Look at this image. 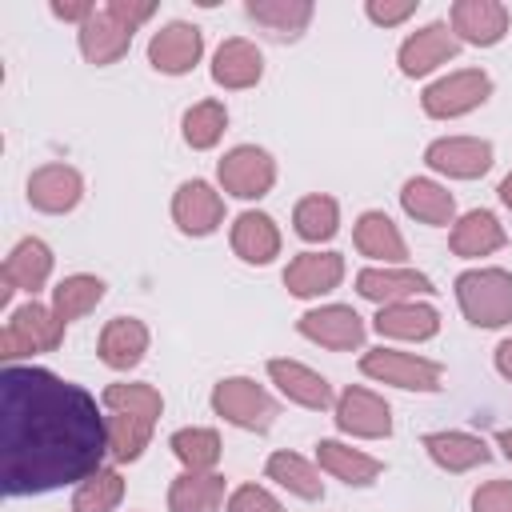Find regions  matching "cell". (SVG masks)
<instances>
[{
    "label": "cell",
    "instance_id": "obj_1",
    "mask_svg": "<svg viewBox=\"0 0 512 512\" xmlns=\"http://www.w3.org/2000/svg\"><path fill=\"white\" fill-rule=\"evenodd\" d=\"M108 424L96 400L48 368L0 372V476L8 496H36L100 472Z\"/></svg>",
    "mask_w": 512,
    "mask_h": 512
},
{
    "label": "cell",
    "instance_id": "obj_2",
    "mask_svg": "<svg viewBox=\"0 0 512 512\" xmlns=\"http://www.w3.org/2000/svg\"><path fill=\"white\" fill-rule=\"evenodd\" d=\"M104 424H108V456L128 464L136 460L148 440H152V428L164 412V400L152 384H108L104 388Z\"/></svg>",
    "mask_w": 512,
    "mask_h": 512
},
{
    "label": "cell",
    "instance_id": "obj_3",
    "mask_svg": "<svg viewBox=\"0 0 512 512\" xmlns=\"http://www.w3.org/2000/svg\"><path fill=\"white\" fill-rule=\"evenodd\" d=\"M156 12L152 0H108L80 24V52L88 64H112L128 52L132 32Z\"/></svg>",
    "mask_w": 512,
    "mask_h": 512
},
{
    "label": "cell",
    "instance_id": "obj_4",
    "mask_svg": "<svg viewBox=\"0 0 512 512\" xmlns=\"http://www.w3.org/2000/svg\"><path fill=\"white\" fill-rule=\"evenodd\" d=\"M456 300L476 328H500L512 320V272L472 268L456 280Z\"/></svg>",
    "mask_w": 512,
    "mask_h": 512
},
{
    "label": "cell",
    "instance_id": "obj_5",
    "mask_svg": "<svg viewBox=\"0 0 512 512\" xmlns=\"http://www.w3.org/2000/svg\"><path fill=\"white\" fill-rule=\"evenodd\" d=\"M212 408L216 416H224L228 424L236 428H248V432H268L272 420L280 416V404L248 376H228L212 388Z\"/></svg>",
    "mask_w": 512,
    "mask_h": 512
},
{
    "label": "cell",
    "instance_id": "obj_6",
    "mask_svg": "<svg viewBox=\"0 0 512 512\" xmlns=\"http://www.w3.org/2000/svg\"><path fill=\"white\" fill-rule=\"evenodd\" d=\"M64 340V320L44 308V304H24L8 316L4 332H0V356L16 360V356H32V352H52Z\"/></svg>",
    "mask_w": 512,
    "mask_h": 512
},
{
    "label": "cell",
    "instance_id": "obj_7",
    "mask_svg": "<svg viewBox=\"0 0 512 512\" xmlns=\"http://www.w3.org/2000/svg\"><path fill=\"white\" fill-rule=\"evenodd\" d=\"M360 372L380 380V384H396V388H416V392H436L444 368L436 360L412 356V352H396V348H372L360 356Z\"/></svg>",
    "mask_w": 512,
    "mask_h": 512
},
{
    "label": "cell",
    "instance_id": "obj_8",
    "mask_svg": "<svg viewBox=\"0 0 512 512\" xmlns=\"http://www.w3.org/2000/svg\"><path fill=\"white\" fill-rule=\"evenodd\" d=\"M488 92H492L488 72H480V68H460V72H452V76L428 84L424 96H420V104H424L428 116L452 120V116H464V112L480 108V104L488 100Z\"/></svg>",
    "mask_w": 512,
    "mask_h": 512
},
{
    "label": "cell",
    "instance_id": "obj_9",
    "mask_svg": "<svg viewBox=\"0 0 512 512\" xmlns=\"http://www.w3.org/2000/svg\"><path fill=\"white\" fill-rule=\"evenodd\" d=\"M220 184H224V192H232L240 200H256L276 184V164L264 148L240 144L220 160Z\"/></svg>",
    "mask_w": 512,
    "mask_h": 512
},
{
    "label": "cell",
    "instance_id": "obj_10",
    "mask_svg": "<svg viewBox=\"0 0 512 512\" xmlns=\"http://www.w3.org/2000/svg\"><path fill=\"white\" fill-rule=\"evenodd\" d=\"M424 160H428V168H436L444 176L476 180V176H484L492 168V144L476 140V136H444V140L428 144Z\"/></svg>",
    "mask_w": 512,
    "mask_h": 512
},
{
    "label": "cell",
    "instance_id": "obj_11",
    "mask_svg": "<svg viewBox=\"0 0 512 512\" xmlns=\"http://www.w3.org/2000/svg\"><path fill=\"white\" fill-rule=\"evenodd\" d=\"M300 336L324 344V348H336V352H348V348H360L364 344V320L348 308V304H328V308H312L296 320Z\"/></svg>",
    "mask_w": 512,
    "mask_h": 512
},
{
    "label": "cell",
    "instance_id": "obj_12",
    "mask_svg": "<svg viewBox=\"0 0 512 512\" xmlns=\"http://www.w3.org/2000/svg\"><path fill=\"white\" fill-rule=\"evenodd\" d=\"M336 424L348 436H364V440H380L392 432V412L388 404L368 392V388H344L336 400Z\"/></svg>",
    "mask_w": 512,
    "mask_h": 512
},
{
    "label": "cell",
    "instance_id": "obj_13",
    "mask_svg": "<svg viewBox=\"0 0 512 512\" xmlns=\"http://www.w3.org/2000/svg\"><path fill=\"white\" fill-rule=\"evenodd\" d=\"M200 52H204V36H200L196 24H184V20L164 24V28L152 36V44H148L152 68H156V72H168V76L188 72V68L200 60Z\"/></svg>",
    "mask_w": 512,
    "mask_h": 512
},
{
    "label": "cell",
    "instance_id": "obj_14",
    "mask_svg": "<svg viewBox=\"0 0 512 512\" xmlns=\"http://www.w3.org/2000/svg\"><path fill=\"white\" fill-rule=\"evenodd\" d=\"M172 220L188 236H208L224 220V200H220V192H212V184L184 180L176 188V196H172Z\"/></svg>",
    "mask_w": 512,
    "mask_h": 512
},
{
    "label": "cell",
    "instance_id": "obj_15",
    "mask_svg": "<svg viewBox=\"0 0 512 512\" xmlns=\"http://www.w3.org/2000/svg\"><path fill=\"white\" fill-rule=\"evenodd\" d=\"M456 52H460V40H456V32L448 24H440V20L436 24H424L420 32H412L400 44V72L404 76H424L436 64L452 60Z\"/></svg>",
    "mask_w": 512,
    "mask_h": 512
},
{
    "label": "cell",
    "instance_id": "obj_16",
    "mask_svg": "<svg viewBox=\"0 0 512 512\" xmlns=\"http://www.w3.org/2000/svg\"><path fill=\"white\" fill-rule=\"evenodd\" d=\"M80 192H84V180L68 164H44L28 176V204L40 212H52V216L72 212L80 204Z\"/></svg>",
    "mask_w": 512,
    "mask_h": 512
},
{
    "label": "cell",
    "instance_id": "obj_17",
    "mask_svg": "<svg viewBox=\"0 0 512 512\" xmlns=\"http://www.w3.org/2000/svg\"><path fill=\"white\" fill-rule=\"evenodd\" d=\"M356 292L384 308V304H404V300H412L420 292H436V288L416 268H364L356 276Z\"/></svg>",
    "mask_w": 512,
    "mask_h": 512
},
{
    "label": "cell",
    "instance_id": "obj_18",
    "mask_svg": "<svg viewBox=\"0 0 512 512\" xmlns=\"http://www.w3.org/2000/svg\"><path fill=\"white\" fill-rule=\"evenodd\" d=\"M452 32L468 44H496L508 32V8L496 0H456L452 4Z\"/></svg>",
    "mask_w": 512,
    "mask_h": 512
},
{
    "label": "cell",
    "instance_id": "obj_19",
    "mask_svg": "<svg viewBox=\"0 0 512 512\" xmlns=\"http://www.w3.org/2000/svg\"><path fill=\"white\" fill-rule=\"evenodd\" d=\"M344 276V256L340 252H300L284 268V288L292 296H324L340 284Z\"/></svg>",
    "mask_w": 512,
    "mask_h": 512
},
{
    "label": "cell",
    "instance_id": "obj_20",
    "mask_svg": "<svg viewBox=\"0 0 512 512\" xmlns=\"http://www.w3.org/2000/svg\"><path fill=\"white\" fill-rule=\"evenodd\" d=\"M48 272H52V252H48V244L44 240H36V236H28V240H20L16 248H12V256L4 260V300L12 296V292H40L44 288V280H48Z\"/></svg>",
    "mask_w": 512,
    "mask_h": 512
},
{
    "label": "cell",
    "instance_id": "obj_21",
    "mask_svg": "<svg viewBox=\"0 0 512 512\" xmlns=\"http://www.w3.org/2000/svg\"><path fill=\"white\" fill-rule=\"evenodd\" d=\"M268 376H272V384H276L288 400H296V404H304V408L324 412V408L332 404L328 380H324L320 372L296 364V360H268Z\"/></svg>",
    "mask_w": 512,
    "mask_h": 512
},
{
    "label": "cell",
    "instance_id": "obj_22",
    "mask_svg": "<svg viewBox=\"0 0 512 512\" xmlns=\"http://www.w3.org/2000/svg\"><path fill=\"white\" fill-rule=\"evenodd\" d=\"M264 72V60H260V48L252 40H224L216 48V60H212V80L220 88H252Z\"/></svg>",
    "mask_w": 512,
    "mask_h": 512
},
{
    "label": "cell",
    "instance_id": "obj_23",
    "mask_svg": "<svg viewBox=\"0 0 512 512\" xmlns=\"http://www.w3.org/2000/svg\"><path fill=\"white\" fill-rule=\"evenodd\" d=\"M144 352H148V328L140 320L116 316V320L104 324V332H100V360L108 368H120V372L136 368Z\"/></svg>",
    "mask_w": 512,
    "mask_h": 512
},
{
    "label": "cell",
    "instance_id": "obj_24",
    "mask_svg": "<svg viewBox=\"0 0 512 512\" xmlns=\"http://www.w3.org/2000/svg\"><path fill=\"white\" fill-rule=\"evenodd\" d=\"M232 252L248 264H268L280 252V232L264 212H240L232 224Z\"/></svg>",
    "mask_w": 512,
    "mask_h": 512
},
{
    "label": "cell",
    "instance_id": "obj_25",
    "mask_svg": "<svg viewBox=\"0 0 512 512\" xmlns=\"http://www.w3.org/2000/svg\"><path fill=\"white\" fill-rule=\"evenodd\" d=\"M436 328H440L436 308L416 304V300L384 304L376 312V332L380 336H392V340H428V336H436Z\"/></svg>",
    "mask_w": 512,
    "mask_h": 512
},
{
    "label": "cell",
    "instance_id": "obj_26",
    "mask_svg": "<svg viewBox=\"0 0 512 512\" xmlns=\"http://www.w3.org/2000/svg\"><path fill=\"white\" fill-rule=\"evenodd\" d=\"M316 460H320L324 472H332L336 480H344V484H352V488L372 484V480L380 476V468H384L376 456H368V452H360V448H348V444H340V440H320V444H316Z\"/></svg>",
    "mask_w": 512,
    "mask_h": 512
},
{
    "label": "cell",
    "instance_id": "obj_27",
    "mask_svg": "<svg viewBox=\"0 0 512 512\" xmlns=\"http://www.w3.org/2000/svg\"><path fill=\"white\" fill-rule=\"evenodd\" d=\"M424 448H428V456H432L440 468H448V472H468V468L492 460L488 444H484L480 436H468V432H428V436H424Z\"/></svg>",
    "mask_w": 512,
    "mask_h": 512
},
{
    "label": "cell",
    "instance_id": "obj_28",
    "mask_svg": "<svg viewBox=\"0 0 512 512\" xmlns=\"http://www.w3.org/2000/svg\"><path fill=\"white\" fill-rule=\"evenodd\" d=\"M224 476L216 472H184L168 488V512H220Z\"/></svg>",
    "mask_w": 512,
    "mask_h": 512
},
{
    "label": "cell",
    "instance_id": "obj_29",
    "mask_svg": "<svg viewBox=\"0 0 512 512\" xmlns=\"http://www.w3.org/2000/svg\"><path fill=\"white\" fill-rule=\"evenodd\" d=\"M400 204H404V212H408L412 220H420V224H436V228H440V224H452V212H456L452 192L440 188L436 180H424V176H412V180L404 184Z\"/></svg>",
    "mask_w": 512,
    "mask_h": 512
},
{
    "label": "cell",
    "instance_id": "obj_30",
    "mask_svg": "<svg viewBox=\"0 0 512 512\" xmlns=\"http://www.w3.org/2000/svg\"><path fill=\"white\" fill-rule=\"evenodd\" d=\"M448 244H452L456 256H488V252L504 248V228H500V220L492 212L476 208V212H468V216H460L452 224Z\"/></svg>",
    "mask_w": 512,
    "mask_h": 512
},
{
    "label": "cell",
    "instance_id": "obj_31",
    "mask_svg": "<svg viewBox=\"0 0 512 512\" xmlns=\"http://www.w3.org/2000/svg\"><path fill=\"white\" fill-rule=\"evenodd\" d=\"M356 248L364 252V256H372V260H384V264H400L404 256H408V248H404V236L396 232V224L384 216V212H364L360 220H356Z\"/></svg>",
    "mask_w": 512,
    "mask_h": 512
},
{
    "label": "cell",
    "instance_id": "obj_32",
    "mask_svg": "<svg viewBox=\"0 0 512 512\" xmlns=\"http://www.w3.org/2000/svg\"><path fill=\"white\" fill-rule=\"evenodd\" d=\"M100 300H104V280H100V276H84V272L64 276V280L52 288V312H56L64 324L88 316Z\"/></svg>",
    "mask_w": 512,
    "mask_h": 512
},
{
    "label": "cell",
    "instance_id": "obj_33",
    "mask_svg": "<svg viewBox=\"0 0 512 512\" xmlns=\"http://www.w3.org/2000/svg\"><path fill=\"white\" fill-rule=\"evenodd\" d=\"M248 16L264 24L272 36H300L304 24L312 20L308 0H248Z\"/></svg>",
    "mask_w": 512,
    "mask_h": 512
},
{
    "label": "cell",
    "instance_id": "obj_34",
    "mask_svg": "<svg viewBox=\"0 0 512 512\" xmlns=\"http://www.w3.org/2000/svg\"><path fill=\"white\" fill-rule=\"evenodd\" d=\"M268 476H272L280 488L296 492L300 500H320V496H324L320 472H316L304 456H296V452H272V456H268Z\"/></svg>",
    "mask_w": 512,
    "mask_h": 512
},
{
    "label": "cell",
    "instance_id": "obj_35",
    "mask_svg": "<svg viewBox=\"0 0 512 512\" xmlns=\"http://www.w3.org/2000/svg\"><path fill=\"white\" fill-rule=\"evenodd\" d=\"M172 452L188 472H212L220 460V436L212 428H180L172 436Z\"/></svg>",
    "mask_w": 512,
    "mask_h": 512
},
{
    "label": "cell",
    "instance_id": "obj_36",
    "mask_svg": "<svg viewBox=\"0 0 512 512\" xmlns=\"http://www.w3.org/2000/svg\"><path fill=\"white\" fill-rule=\"evenodd\" d=\"M124 496V476L116 468H100L88 480H80L72 496V512H112Z\"/></svg>",
    "mask_w": 512,
    "mask_h": 512
},
{
    "label": "cell",
    "instance_id": "obj_37",
    "mask_svg": "<svg viewBox=\"0 0 512 512\" xmlns=\"http://www.w3.org/2000/svg\"><path fill=\"white\" fill-rule=\"evenodd\" d=\"M292 224L304 240H332L340 224V208L332 196H304L292 212Z\"/></svg>",
    "mask_w": 512,
    "mask_h": 512
},
{
    "label": "cell",
    "instance_id": "obj_38",
    "mask_svg": "<svg viewBox=\"0 0 512 512\" xmlns=\"http://www.w3.org/2000/svg\"><path fill=\"white\" fill-rule=\"evenodd\" d=\"M224 124H228V112L220 100H200L184 112V140L188 148H212L220 136H224Z\"/></svg>",
    "mask_w": 512,
    "mask_h": 512
},
{
    "label": "cell",
    "instance_id": "obj_39",
    "mask_svg": "<svg viewBox=\"0 0 512 512\" xmlns=\"http://www.w3.org/2000/svg\"><path fill=\"white\" fill-rule=\"evenodd\" d=\"M228 512H284L280 500L256 484H240L232 496H228Z\"/></svg>",
    "mask_w": 512,
    "mask_h": 512
},
{
    "label": "cell",
    "instance_id": "obj_40",
    "mask_svg": "<svg viewBox=\"0 0 512 512\" xmlns=\"http://www.w3.org/2000/svg\"><path fill=\"white\" fill-rule=\"evenodd\" d=\"M472 512H512V480H488L472 496Z\"/></svg>",
    "mask_w": 512,
    "mask_h": 512
},
{
    "label": "cell",
    "instance_id": "obj_41",
    "mask_svg": "<svg viewBox=\"0 0 512 512\" xmlns=\"http://www.w3.org/2000/svg\"><path fill=\"white\" fill-rule=\"evenodd\" d=\"M416 12V0H368V20H376V24H400V20H408Z\"/></svg>",
    "mask_w": 512,
    "mask_h": 512
},
{
    "label": "cell",
    "instance_id": "obj_42",
    "mask_svg": "<svg viewBox=\"0 0 512 512\" xmlns=\"http://www.w3.org/2000/svg\"><path fill=\"white\" fill-rule=\"evenodd\" d=\"M92 12H96V4H88V0H80V4H52V16H60V20H92Z\"/></svg>",
    "mask_w": 512,
    "mask_h": 512
},
{
    "label": "cell",
    "instance_id": "obj_43",
    "mask_svg": "<svg viewBox=\"0 0 512 512\" xmlns=\"http://www.w3.org/2000/svg\"><path fill=\"white\" fill-rule=\"evenodd\" d=\"M496 368H500L504 380H512V340H504V344L496 348Z\"/></svg>",
    "mask_w": 512,
    "mask_h": 512
},
{
    "label": "cell",
    "instance_id": "obj_44",
    "mask_svg": "<svg viewBox=\"0 0 512 512\" xmlns=\"http://www.w3.org/2000/svg\"><path fill=\"white\" fill-rule=\"evenodd\" d=\"M500 200H504V204L512 208V172H508V176L500 180Z\"/></svg>",
    "mask_w": 512,
    "mask_h": 512
},
{
    "label": "cell",
    "instance_id": "obj_45",
    "mask_svg": "<svg viewBox=\"0 0 512 512\" xmlns=\"http://www.w3.org/2000/svg\"><path fill=\"white\" fill-rule=\"evenodd\" d=\"M496 444H500V448H504V456L512 460V428H504V432L496 436Z\"/></svg>",
    "mask_w": 512,
    "mask_h": 512
}]
</instances>
